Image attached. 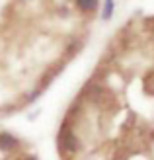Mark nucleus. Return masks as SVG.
Masks as SVG:
<instances>
[{"label":"nucleus","instance_id":"nucleus-1","mask_svg":"<svg viewBox=\"0 0 154 160\" xmlns=\"http://www.w3.org/2000/svg\"><path fill=\"white\" fill-rule=\"evenodd\" d=\"M59 145L62 148V152H67V154H74L80 150V141L68 127H62V131L59 135Z\"/></svg>","mask_w":154,"mask_h":160},{"label":"nucleus","instance_id":"nucleus-2","mask_svg":"<svg viewBox=\"0 0 154 160\" xmlns=\"http://www.w3.org/2000/svg\"><path fill=\"white\" fill-rule=\"evenodd\" d=\"M20 147V141L14 137L12 133H6V131H0V150L4 152H12Z\"/></svg>","mask_w":154,"mask_h":160},{"label":"nucleus","instance_id":"nucleus-3","mask_svg":"<svg viewBox=\"0 0 154 160\" xmlns=\"http://www.w3.org/2000/svg\"><path fill=\"white\" fill-rule=\"evenodd\" d=\"M74 2H76V8L84 14H92L100 6V0H74Z\"/></svg>","mask_w":154,"mask_h":160},{"label":"nucleus","instance_id":"nucleus-4","mask_svg":"<svg viewBox=\"0 0 154 160\" xmlns=\"http://www.w3.org/2000/svg\"><path fill=\"white\" fill-rule=\"evenodd\" d=\"M113 10H115V2H113V0H105V2H103V10H102V18L103 20H111Z\"/></svg>","mask_w":154,"mask_h":160},{"label":"nucleus","instance_id":"nucleus-5","mask_svg":"<svg viewBox=\"0 0 154 160\" xmlns=\"http://www.w3.org/2000/svg\"><path fill=\"white\" fill-rule=\"evenodd\" d=\"M26 160H37V158H35V156H27Z\"/></svg>","mask_w":154,"mask_h":160}]
</instances>
